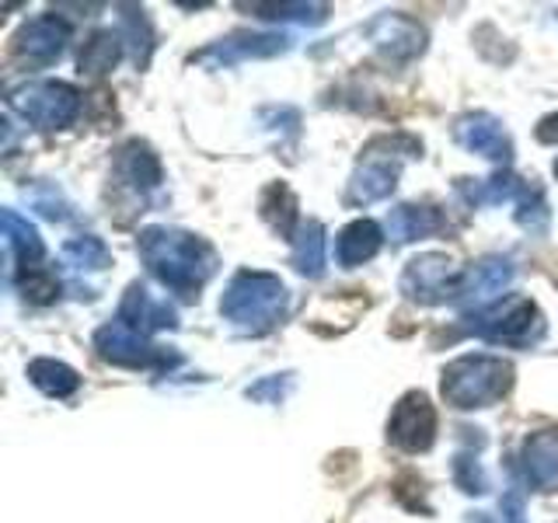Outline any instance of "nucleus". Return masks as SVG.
<instances>
[{
	"label": "nucleus",
	"instance_id": "f257e3e1",
	"mask_svg": "<svg viewBox=\"0 0 558 523\" xmlns=\"http://www.w3.org/2000/svg\"><path fill=\"white\" fill-rule=\"evenodd\" d=\"M506 388H510V366L499 360H461L453 363L444 377V394L461 409H475L482 401H496Z\"/></svg>",
	"mask_w": 558,
	"mask_h": 523
},
{
	"label": "nucleus",
	"instance_id": "f03ea898",
	"mask_svg": "<svg viewBox=\"0 0 558 523\" xmlns=\"http://www.w3.org/2000/svg\"><path fill=\"white\" fill-rule=\"evenodd\" d=\"M436 433V412L423 394H409L395 409L391 418V440L405 450H426Z\"/></svg>",
	"mask_w": 558,
	"mask_h": 523
},
{
	"label": "nucleus",
	"instance_id": "7ed1b4c3",
	"mask_svg": "<svg viewBox=\"0 0 558 523\" xmlns=\"http://www.w3.org/2000/svg\"><path fill=\"white\" fill-rule=\"evenodd\" d=\"M527 467L541 488H558V433L534 436L527 443Z\"/></svg>",
	"mask_w": 558,
	"mask_h": 523
},
{
	"label": "nucleus",
	"instance_id": "20e7f679",
	"mask_svg": "<svg viewBox=\"0 0 558 523\" xmlns=\"http://www.w3.org/2000/svg\"><path fill=\"white\" fill-rule=\"evenodd\" d=\"M377 244H380V231H377L374 223H366V220L353 223L339 238V258L345 262V266H356V262L371 258L377 252Z\"/></svg>",
	"mask_w": 558,
	"mask_h": 523
},
{
	"label": "nucleus",
	"instance_id": "39448f33",
	"mask_svg": "<svg viewBox=\"0 0 558 523\" xmlns=\"http://www.w3.org/2000/svg\"><path fill=\"white\" fill-rule=\"evenodd\" d=\"M32 380L39 384V388H46L49 394H66V391L77 388V377L60 363H35L32 366Z\"/></svg>",
	"mask_w": 558,
	"mask_h": 523
},
{
	"label": "nucleus",
	"instance_id": "423d86ee",
	"mask_svg": "<svg viewBox=\"0 0 558 523\" xmlns=\"http://www.w3.org/2000/svg\"><path fill=\"white\" fill-rule=\"evenodd\" d=\"M537 136H541V139H558V115H551V119H545V122H541Z\"/></svg>",
	"mask_w": 558,
	"mask_h": 523
},
{
	"label": "nucleus",
	"instance_id": "0eeeda50",
	"mask_svg": "<svg viewBox=\"0 0 558 523\" xmlns=\"http://www.w3.org/2000/svg\"><path fill=\"white\" fill-rule=\"evenodd\" d=\"M555 171H558V165H555Z\"/></svg>",
	"mask_w": 558,
	"mask_h": 523
}]
</instances>
